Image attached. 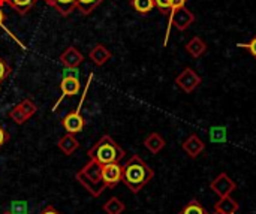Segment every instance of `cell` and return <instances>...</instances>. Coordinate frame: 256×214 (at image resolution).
I'll use <instances>...</instances> for the list:
<instances>
[{
    "mask_svg": "<svg viewBox=\"0 0 256 214\" xmlns=\"http://www.w3.org/2000/svg\"><path fill=\"white\" fill-rule=\"evenodd\" d=\"M123 166L124 170L122 182L128 186V189L132 194L141 192L144 186H147L154 177V171L138 154H134L130 159H128V162Z\"/></svg>",
    "mask_w": 256,
    "mask_h": 214,
    "instance_id": "1",
    "label": "cell"
},
{
    "mask_svg": "<svg viewBox=\"0 0 256 214\" xmlns=\"http://www.w3.org/2000/svg\"><path fill=\"white\" fill-rule=\"evenodd\" d=\"M75 177H76L78 183L93 198H99L104 194V190L106 189L104 178H102V165L92 159L76 172Z\"/></svg>",
    "mask_w": 256,
    "mask_h": 214,
    "instance_id": "2",
    "label": "cell"
},
{
    "mask_svg": "<svg viewBox=\"0 0 256 214\" xmlns=\"http://www.w3.org/2000/svg\"><path fill=\"white\" fill-rule=\"evenodd\" d=\"M88 158L100 165L112 164V162H120L124 156L126 152L112 140L110 135H104L90 150H88Z\"/></svg>",
    "mask_w": 256,
    "mask_h": 214,
    "instance_id": "3",
    "label": "cell"
},
{
    "mask_svg": "<svg viewBox=\"0 0 256 214\" xmlns=\"http://www.w3.org/2000/svg\"><path fill=\"white\" fill-rule=\"evenodd\" d=\"M195 21V15L188 9V8H180V9H176V10H171L170 12V21H168V28H166V33H165V40H164V45L166 46L168 44V39H170V33H171V27L174 26L177 30L180 32H184L190 27V24H194Z\"/></svg>",
    "mask_w": 256,
    "mask_h": 214,
    "instance_id": "4",
    "label": "cell"
},
{
    "mask_svg": "<svg viewBox=\"0 0 256 214\" xmlns=\"http://www.w3.org/2000/svg\"><path fill=\"white\" fill-rule=\"evenodd\" d=\"M36 111L38 106L30 99H24L8 112V117L16 124H24L28 118H32L36 114Z\"/></svg>",
    "mask_w": 256,
    "mask_h": 214,
    "instance_id": "5",
    "label": "cell"
},
{
    "mask_svg": "<svg viewBox=\"0 0 256 214\" xmlns=\"http://www.w3.org/2000/svg\"><path fill=\"white\" fill-rule=\"evenodd\" d=\"M84 98H86V94L81 98V100H80L76 110L68 112V114L63 117V120H62V126L64 128V130H66L68 134L76 135V134H80V132L86 128V120H84V117L81 116V105H82V102H84Z\"/></svg>",
    "mask_w": 256,
    "mask_h": 214,
    "instance_id": "6",
    "label": "cell"
},
{
    "mask_svg": "<svg viewBox=\"0 0 256 214\" xmlns=\"http://www.w3.org/2000/svg\"><path fill=\"white\" fill-rule=\"evenodd\" d=\"M210 189L219 198H225V196H231V194L237 189V183L226 172H222L210 183Z\"/></svg>",
    "mask_w": 256,
    "mask_h": 214,
    "instance_id": "7",
    "label": "cell"
},
{
    "mask_svg": "<svg viewBox=\"0 0 256 214\" xmlns=\"http://www.w3.org/2000/svg\"><path fill=\"white\" fill-rule=\"evenodd\" d=\"M123 170L124 166L120 165V162H112L102 165V178L106 186V189H114L123 178Z\"/></svg>",
    "mask_w": 256,
    "mask_h": 214,
    "instance_id": "8",
    "label": "cell"
},
{
    "mask_svg": "<svg viewBox=\"0 0 256 214\" xmlns=\"http://www.w3.org/2000/svg\"><path fill=\"white\" fill-rule=\"evenodd\" d=\"M201 82H202L201 76H200L192 68L183 69V70L177 75V78H176V84H177L183 92H186V93H192Z\"/></svg>",
    "mask_w": 256,
    "mask_h": 214,
    "instance_id": "9",
    "label": "cell"
},
{
    "mask_svg": "<svg viewBox=\"0 0 256 214\" xmlns=\"http://www.w3.org/2000/svg\"><path fill=\"white\" fill-rule=\"evenodd\" d=\"M80 90H81V82H80V80H78L76 76H72V75L63 76V80L60 81V92H62V96H60V99L57 100V104L54 105L52 110L56 111L57 105H58L64 98H68V96H76V94L80 93Z\"/></svg>",
    "mask_w": 256,
    "mask_h": 214,
    "instance_id": "10",
    "label": "cell"
},
{
    "mask_svg": "<svg viewBox=\"0 0 256 214\" xmlns=\"http://www.w3.org/2000/svg\"><path fill=\"white\" fill-rule=\"evenodd\" d=\"M60 63L68 68V69H76L82 62H84V56L81 54V51L75 46H68L58 57Z\"/></svg>",
    "mask_w": 256,
    "mask_h": 214,
    "instance_id": "11",
    "label": "cell"
},
{
    "mask_svg": "<svg viewBox=\"0 0 256 214\" xmlns=\"http://www.w3.org/2000/svg\"><path fill=\"white\" fill-rule=\"evenodd\" d=\"M182 148L184 150V153L190 158V159H195L198 158L204 150H206V144L204 141L198 136V135H190L182 146Z\"/></svg>",
    "mask_w": 256,
    "mask_h": 214,
    "instance_id": "12",
    "label": "cell"
},
{
    "mask_svg": "<svg viewBox=\"0 0 256 214\" xmlns=\"http://www.w3.org/2000/svg\"><path fill=\"white\" fill-rule=\"evenodd\" d=\"M57 147H58V150H60L64 156H72V154L80 148V141L75 138V135L66 132V134L58 140Z\"/></svg>",
    "mask_w": 256,
    "mask_h": 214,
    "instance_id": "13",
    "label": "cell"
},
{
    "mask_svg": "<svg viewBox=\"0 0 256 214\" xmlns=\"http://www.w3.org/2000/svg\"><path fill=\"white\" fill-rule=\"evenodd\" d=\"M111 51L105 46V45H102V44H96L93 48H92V51L88 52V57H90V60L96 64V66H104L110 58H111Z\"/></svg>",
    "mask_w": 256,
    "mask_h": 214,
    "instance_id": "14",
    "label": "cell"
},
{
    "mask_svg": "<svg viewBox=\"0 0 256 214\" xmlns=\"http://www.w3.org/2000/svg\"><path fill=\"white\" fill-rule=\"evenodd\" d=\"M48 6L54 8L62 16H69L76 9V0H44Z\"/></svg>",
    "mask_w": 256,
    "mask_h": 214,
    "instance_id": "15",
    "label": "cell"
},
{
    "mask_svg": "<svg viewBox=\"0 0 256 214\" xmlns=\"http://www.w3.org/2000/svg\"><path fill=\"white\" fill-rule=\"evenodd\" d=\"M238 208L240 204L236 200H232L231 196H225L214 204V214H236Z\"/></svg>",
    "mask_w": 256,
    "mask_h": 214,
    "instance_id": "16",
    "label": "cell"
},
{
    "mask_svg": "<svg viewBox=\"0 0 256 214\" xmlns=\"http://www.w3.org/2000/svg\"><path fill=\"white\" fill-rule=\"evenodd\" d=\"M38 0H0V8L2 6H9L10 9H14L18 15H26L34 4Z\"/></svg>",
    "mask_w": 256,
    "mask_h": 214,
    "instance_id": "17",
    "label": "cell"
},
{
    "mask_svg": "<svg viewBox=\"0 0 256 214\" xmlns=\"http://www.w3.org/2000/svg\"><path fill=\"white\" fill-rule=\"evenodd\" d=\"M165 146H166L165 138H164L160 134H158V132L150 134V135L144 140V147H146L150 153H153V154H158L159 152H162V150L165 148Z\"/></svg>",
    "mask_w": 256,
    "mask_h": 214,
    "instance_id": "18",
    "label": "cell"
},
{
    "mask_svg": "<svg viewBox=\"0 0 256 214\" xmlns=\"http://www.w3.org/2000/svg\"><path fill=\"white\" fill-rule=\"evenodd\" d=\"M186 51H188L192 57L198 58V57H201V56L207 51V44H206V40H204L202 38L194 36V38L186 44Z\"/></svg>",
    "mask_w": 256,
    "mask_h": 214,
    "instance_id": "19",
    "label": "cell"
},
{
    "mask_svg": "<svg viewBox=\"0 0 256 214\" xmlns=\"http://www.w3.org/2000/svg\"><path fill=\"white\" fill-rule=\"evenodd\" d=\"M102 210L106 214H122L126 210V206L117 196H112L102 206Z\"/></svg>",
    "mask_w": 256,
    "mask_h": 214,
    "instance_id": "20",
    "label": "cell"
},
{
    "mask_svg": "<svg viewBox=\"0 0 256 214\" xmlns=\"http://www.w3.org/2000/svg\"><path fill=\"white\" fill-rule=\"evenodd\" d=\"M102 3H104V0H76V9L82 15H90Z\"/></svg>",
    "mask_w": 256,
    "mask_h": 214,
    "instance_id": "21",
    "label": "cell"
},
{
    "mask_svg": "<svg viewBox=\"0 0 256 214\" xmlns=\"http://www.w3.org/2000/svg\"><path fill=\"white\" fill-rule=\"evenodd\" d=\"M130 6L141 15H147L154 9V0H130Z\"/></svg>",
    "mask_w": 256,
    "mask_h": 214,
    "instance_id": "22",
    "label": "cell"
},
{
    "mask_svg": "<svg viewBox=\"0 0 256 214\" xmlns=\"http://www.w3.org/2000/svg\"><path fill=\"white\" fill-rule=\"evenodd\" d=\"M208 138L214 144H222L226 141V129L222 126H213L208 132Z\"/></svg>",
    "mask_w": 256,
    "mask_h": 214,
    "instance_id": "23",
    "label": "cell"
},
{
    "mask_svg": "<svg viewBox=\"0 0 256 214\" xmlns=\"http://www.w3.org/2000/svg\"><path fill=\"white\" fill-rule=\"evenodd\" d=\"M178 214H208L206 212V208L202 207V204L198 200H192L189 201Z\"/></svg>",
    "mask_w": 256,
    "mask_h": 214,
    "instance_id": "24",
    "label": "cell"
},
{
    "mask_svg": "<svg viewBox=\"0 0 256 214\" xmlns=\"http://www.w3.org/2000/svg\"><path fill=\"white\" fill-rule=\"evenodd\" d=\"M10 72H12V69H10L9 63L0 56V90H2V82L10 75Z\"/></svg>",
    "mask_w": 256,
    "mask_h": 214,
    "instance_id": "25",
    "label": "cell"
},
{
    "mask_svg": "<svg viewBox=\"0 0 256 214\" xmlns=\"http://www.w3.org/2000/svg\"><path fill=\"white\" fill-rule=\"evenodd\" d=\"M27 202L26 201H14L10 202V213L12 214H27Z\"/></svg>",
    "mask_w": 256,
    "mask_h": 214,
    "instance_id": "26",
    "label": "cell"
},
{
    "mask_svg": "<svg viewBox=\"0 0 256 214\" xmlns=\"http://www.w3.org/2000/svg\"><path fill=\"white\" fill-rule=\"evenodd\" d=\"M154 8H158L162 15H166L171 10V0H154Z\"/></svg>",
    "mask_w": 256,
    "mask_h": 214,
    "instance_id": "27",
    "label": "cell"
},
{
    "mask_svg": "<svg viewBox=\"0 0 256 214\" xmlns=\"http://www.w3.org/2000/svg\"><path fill=\"white\" fill-rule=\"evenodd\" d=\"M238 46L240 48H244V50H248L254 57L256 58V34L254 36V39L250 40V42H248V44H238Z\"/></svg>",
    "mask_w": 256,
    "mask_h": 214,
    "instance_id": "28",
    "label": "cell"
},
{
    "mask_svg": "<svg viewBox=\"0 0 256 214\" xmlns=\"http://www.w3.org/2000/svg\"><path fill=\"white\" fill-rule=\"evenodd\" d=\"M9 141V134L6 132V129L0 124V148Z\"/></svg>",
    "mask_w": 256,
    "mask_h": 214,
    "instance_id": "29",
    "label": "cell"
},
{
    "mask_svg": "<svg viewBox=\"0 0 256 214\" xmlns=\"http://www.w3.org/2000/svg\"><path fill=\"white\" fill-rule=\"evenodd\" d=\"M188 0H171V10H176V9H180L186 4ZM170 10V12H171Z\"/></svg>",
    "mask_w": 256,
    "mask_h": 214,
    "instance_id": "30",
    "label": "cell"
},
{
    "mask_svg": "<svg viewBox=\"0 0 256 214\" xmlns=\"http://www.w3.org/2000/svg\"><path fill=\"white\" fill-rule=\"evenodd\" d=\"M38 214H62V213H58L52 206H46L45 208H42V210H40Z\"/></svg>",
    "mask_w": 256,
    "mask_h": 214,
    "instance_id": "31",
    "label": "cell"
},
{
    "mask_svg": "<svg viewBox=\"0 0 256 214\" xmlns=\"http://www.w3.org/2000/svg\"><path fill=\"white\" fill-rule=\"evenodd\" d=\"M4 20H6V15H4V12H3V10H2V8H0V27H3Z\"/></svg>",
    "mask_w": 256,
    "mask_h": 214,
    "instance_id": "32",
    "label": "cell"
},
{
    "mask_svg": "<svg viewBox=\"0 0 256 214\" xmlns=\"http://www.w3.org/2000/svg\"><path fill=\"white\" fill-rule=\"evenodd\" d=\"M3 214H12V213H10V212H4V213H3Z\"/></svg>",
    "mask_w": 256,
    "mask_h": 214,
    "instance_id": "33",
    "label": "cell"
}]
</instances>
